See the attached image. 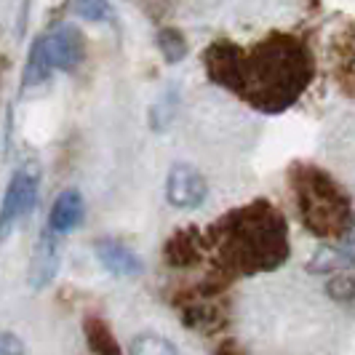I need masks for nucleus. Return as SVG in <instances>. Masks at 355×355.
Segmentation results:
<instances>
[{
  "label": "nucleus",
  "mask_w": 355,
  "mask_h": 355,
  "mask_svg": "<svg viewBox=\"0 0 355 355\" xmlns=\"http://www.w3.org/2000/svg\"><path fill=\"white\" fill-rule=\"evenodd\" d=\"M206 67L209 78L219 86H227L232 91H243L246 83V62L241 59V53L235 51V46L216 43L206 51Z\"/></svg>",
  "instance_id": "nucleus-4"
},
{
  "label": "nucleus",
  "mask_w": 355,
  "mask_h": 355,
  "mask_svg": "<svg viewBox=\"0 0 355 355\" xmlns=\"http://www.w3.org/2000/svg\"><path fill=\"white\" fill-rule=\"evenodd\" d=\"M128 355H179V350L171 339L160 337L155 331H144L131 339Z\"/></svg>",
  "instance_id": "nucleus-8"
},
{
  "label": "nucleus",
  "mask_w": 355,
  "mask_h": 355,
  "mask_svg": "<svg viewBox=\"0 0 355 355\" xmlns=\"http://www.w3.org/2000/svg\"><path fill=\"white\" fill-rule=\"evenodd\" d=\"M0 355H24V342L11 331H0Z\"/></svg>",
  "instance_id": "nucleus-15"
},
{
  "label": "nucleus",
  "mask_w": 355,
  "mask_h": 355,
  "mask_svg": "<svg viewBox=\"0 0 355 355\" xmlns=\"http://www.w3.org/2000/svg\"><path fill=\"white\" fill-rule=\"evenodd\" d=\"M300 190L307 227L320 235H339L342 222H347V203L337 184L320 171H310V177L300 182Z\"/></svg>",
  "instance_id": "nucleus-1"
},
{
  "label": "nucleus",
  "mask_w": 355,
  "mask_h": 355,
  "mask_svg": "<svg viewBox=\"0 0 355 355\" xmlns=\"http://www.w3.org/2000/svg\"><path fill=\"white\" fill-rule=\"evenodd\" d=\"M62 262V251H59V235L49 227L37 235L35 251L30 259V286L33 288H46L56 278Z\"/></svg>",
  "instance_id": "nucleus-5"
},
{
  "label": "nucleus",
  "mask_w": 355,
  "mask_h": 355,
  "mask_svg": "<svg viewBox=\"0 0 355 355\" xmlns=\"http://www.w3.org/2000/svg\"><path fill=\"white\" fill-rule=\"evenodd\" d=\"M342 259H347V262H350V257H345L342 249H337V246H320V249L315 251V259H313L310 270L326 272V270H334V267L342 265Z\"/></svg>",
  "instance_id": "nucleus-13"
},
{
  "label": "nucleus",
  "mask_w": 355,
  "mask_h": 355,
  "mask_svg": "<svg viewBox=\"0 0 355 355\" xmlns=\"http://www.w3.org/2000/svg\"><path fill=\"white\" fill-rule=\"evenodd\" d=\"M94 249H96V259L112 275L131 278V275H139L142 272V259L128 249V246L118 243V241H99Z\"/></svg>",
  "instance_id": "nucleus-6"
},
{
  "label": "nucleus",
  "mask_w": 355,
  "mask_h": 355,
  "mask_svg": "<svg viewBox=\"0 0 355 355\" xmlns=\"http://www.w3.org/2000/svg\"><path fill=\"white\" fill-rule=\"evenodd\" d=\"M51 75V67L46 64L43 59V51H40V40H33V49H30V59H27V67H24V89L30 86H40L46 83Z\"/></svg>",
  "instance_id": "nucleus-12"
},
{
  "label": "nucleus",
  "mask_w": 355,
  "mask_h": 355,
  "mask_svg": "<svg viewBox=\"0 0 355 355\" xmlns=\"http://www.w3.org/2000/svg\"><path fill=\"white\" fill-rule=\"evenodd\" d=\"M83 219V196L78 190H64L59 193L49 214V230L56 235L72 232Z\"/></svg>",
  "instance_id": "nucleus-7"
},
{
  "label": "nucleus",
  "mask_w": 355,
  "mask_h": 355,
  "mask_svg": "<svg viewBox=\"0 0 355 355\" xmlns=\"http://www.w3.org/2000/svg\"><path fill=\"white\" fill-rule=\"evenodd\" d=\"M158 49L168 64H177V62H182L187 56V40H184V35L179 30L166 27V30L158 33Z\"/></svg>",
  "instance_id": "nucleus-11"
},
{
  "label": "nucleus",
  "mask_w": 355,
  "mask_h": 355,
  "mask_svg": "<svg viewBox=\"0 0 355 355\" xmlns=\"http://www.w3.org/2000/svg\"><path fill=\"white\" fill-rule=\"evenodd\" d=\"M209 196L206 177L190 163H174L166 179V200L177 209H198Z\"/></svg>",
  "instance_id": "nucleus-3"
},
{
  "label": "nucleus",
  "mask_w": 355,
  "mask_h": 355,
  "mask_svg": "<svg viewBox=\"0 0 355 355\" xmlns=\"http://www.w3.org/2000/svg\"><path fill=\"white\" fill-rule=\"evenodd\" d=\"M86 337H89L91 350L96 355H121V347L112 337V331L107 329L105 320L89 318L86 320Z\"/></svg>",
  "instance_id": "nucleus-9"
},
{
  "label": "nucleus",
  "mask_w": 355,
  "mask_h": 355,
  "mask_svg": "<svg viewBox=\"0 0 355 355\" xmlns=\"http://www.w3.org/2000/svg\"><path fill=\"white\" fill-rule=\"evenodd\" d=\"M37 40H40L43 59L51 70H72L83 62L86 37L72 24H62V27H56L46 35H37Z\"/></svg>",
  "instance_id": "nucleus-2"
},
{
  "label": "nucleus",
  "mask_w": 355,
  "mask_h": 355,
  "mask_svg": "<svg viewBox=\"0 0 355 355\" xmlns=\"http://www.w3.org/2000/svg\"><path fill=\"white\" fill-rule=\"evenodd\" d=\"M331 294H334L337 300H339V294H345V297L350 300V297H353V281H350V278H339V281H334V284H331Z\"/></svg>",
  "instance_id": "nucleus-16"
},
{
  "label": "nucleus",
  "mask_w": 355,
  "mask_h": 355,
  "mask_svg": "<svg viewBox=\"0 0 355 355\" xmlns=\"http://www.w3.org/2000/svg\"><path fill=\"white\" fill-rule=\"evenodd\" d=\"M75 14L83 19H91V21H99V19L110 17L96 0H75Z\"/></svg>",
  "instance_id": "nucleus-14"
},
{
  "label": "nucleus",
  "mask_w": 355,
  "mask_h": 355,
  "mask_svg": "<svg viewBox=\"0 0 355 355\" xmlns=\"http://www.w3.org/2000/svg\"><path fill=\"white\" fill-rule=\"evenodd\" d=\"M196 257H198L196 235L190 230L177 232V235L166 243V259H171L174 265H190Z\"/></svg>",
  "instance_id": "nucleus-10"
}]
</instances>
